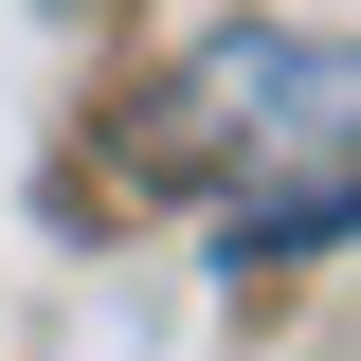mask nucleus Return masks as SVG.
<instances>
[{
  "label": "nucleus",
  "instance_id": "f257e3e1",
  "mask_svg": "<svg viewBox=\"0 0 361 361\" xmlns=\"http://www.w3.org/2000/svg\"><path fill=\"white\" fill-rule=\"evenodd\" d=\"M271 145L307 163V145H343V37H271V18H235V37H199L163 90H145V127H127V163L145 180H253Z\"/></svg>",
  "mask_w": 361,
  "mask_h": 361
}]
</instances>
